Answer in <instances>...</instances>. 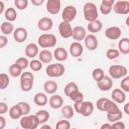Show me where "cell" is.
Here are the masks:
<instances>
[{"label":"cell","mask_w":129,"mask_h":129,"mask_svg":"<svg viewBox=\"0 0 129 129\" xmlns=\"http://www.w3.org/2000/svg\"><path fill=\"white\" fill-rule=\"evenodd\" d=\"M64 66L59 63L48 65L46 69L47 75L50 77H58L62 76L64 73Z\"/></svg>","instance_id":"cell-6"},{"label":"cell","mask_w":129,"mask_h":129,"mask_svg":"<svg viewBox=\"0 0 129 129\" xmlns=\"http://www.w3.org/2000/svg\"><path fill=\"white\" fill-rule=\"evenodd\" d=\"M5 17L8 20L14 21L17 18L16 11L14 8L10 7L8 9H7L6 11Z\"/></svg>","instance_id":"cell-36"},{"label":"cell","mask_w":129,"mask_h":129,"mask_svg":"<svg viewBox=\"0 0 129 129\" xmlns=\"http://www.w3.org/2000/svg\"><path fill=\"white\" fill-rule=\"evenodd\" d=\"M70 127V122L67 120H61L58 121L55 126L56 129H69Z\"/></svg>","instance_id":"cell-40"},{"label":"cell","mask_w":129,"mask_h":129,"mask_svg":"<svg viewBox=\"0 0 129 129\" xmlns=\"http://www.w3.org/2000/svg\"><path fill=\"white\" fill-rule=\"evenodd\" d=\"M122 113L121 110H119V112L115 114H107V119L111 122H113L116 121L122 118Z\"/></svg>","instance_id":"cell-41"},{"label":"cell","mask_w":129,"mask_h":129,"mask_svg":"<svg viewBox=\"0 0 129 129\" xmlns=\"http://www.w3.org/2000/svg\"><path fill=\"white\" fill-rule=\"evenodd\" d=\"M115 13L125 15L129 12V2L127 1H118L113 7Z\"/></svg>","instance_id":"cell-8"},{"label":"cell","mask_w":129,"mask_h":129,"mask_svg":"<svg viewBox=\"0 0 129 129\" xmlns=\"http://www.w3.org/2000/svg\"><path fill=\"white\" fill-rule=\"evenodd\" d=\"M124 124L121 121L116 122L111 125V129H124Z\"/></svg>","instance_id":"cell-49"},{"label":"cell","mask_w":129,"mask_h":129,"mask_svg":"<svg viewBox=\"0 0 129 129\" xmlns=\"http://www.w3.org/2000/svg\"><path fill=\"white\" fill-rule=\"evenodd\" d=\"M128 17H127V19H126V25H127V26H129V25H128Z\"/></svg>","instance_id":"cell-58"},{"label":"cell","mask_w":129,"mask_h":129,"mask_svg":"<svg viewBox=\"0 0 129 129\" xmlns=\"http://www.w3.org/2000/svg\"><path fill=\"white\" fill-rule=\"evenodd\" d=\"M75 90H79L78 86L74 82H70L64 87V92L65 94L69 97L70 93Z\"/></svg>","instance_id":"cell-38"},{"label":"cell","mask_w":129,"mask_h":129,"mask_svg":"<svg viewBox=\"0 0 129 129\" xmlns=\"http://www.w3.org/2000/svg\"><path fill=\"white\" fill-rule=\"evenodd\" d=\"M110 75L114 79H119L126 75V68L121 65H112L109 69Z\"/></svg>","instance_id":"cell-7"},{"label":"cell","mask_w":129,"mask_h":129,"mask_svg":"<svg viewBox=\"0 0 129 129\" xmlns=\"http://www.w3.org/2000/svg\"><path fill=\"white\" fill-rule=\"evenodd\" d=\"M71 99L75 102H80L83 101V94L79 91V90H75L72 92L69 96Z\"/></svg>","instance_id":"cell-32"},{"label":"cell","mask_w":129,"mask_h":129,"mask_svg":"<svg viewBox=\"0 0 129 129\" xmlns=\"http://www.w3.org/2000/svg\"><path fill=\"white\" fill-rule=\"evenodd\" d=\"M1 31L3 33L6 35L11 34L14 29V26L12 23L9 22L3 23L1 26Z\"/></svg>","instance_id":"cell-34"},{"label":"cell","mask_w":129,"mask_h":129,"mask_svg":"<svg viewBox=\"0 0 129 129\" xmlns=\"http://www.w3.org/2000/svg\"><path fill=\"white\" fill-rule=\"evenodd\" d=\"M37 25L40 30L46 31L50 30L52 28L53 22L49 18L43 17L39 20Z\"/></svg>","instance_id":"cell-15"},{"label":"cell","mask_w":129,"mask_h":129,"mask_svg":"<svg viewBox=\"0 0 129 129\" xmlns=\"http://www.w3.org/2000/svg\"><path fill=\"white\" fill-rule=\"evenodd\" d=\"M51 127L49 126V125H47V124H45V125H43V126H42L41 127V128H51Z\"/></svg>","instance_id":"cell-57"},{"label":"cell","mask_w":129,"mask_h":129,"mask_svg":"<svg viewBox=\"0 0 129 129\" xmlns=\"http://www.w3.org/2000/svg\"><path fill=\"white\" fill-rule=\"evenodd\" d=\"M118 48L120 51L123 54H128L129 52V39L127 38H123L118 43Z\"/></svg>","instance_id":"cell-30"},{"label":"cell","mask_w":129,"mask_h":129,"mask_svg":"<svg viewBox=\"0 0 129 129\" xmlns=\"http://www.w3.org/2000/svg\"><path fill=\"white\" fill-rule=\"evenodd\" d=\"M0 7H1V12H0V14H1L3 12V9L4 8V5L3 4V3L2 1H0Z\"/></svg>","instance_id":"cell-56"},{"label":"cell","mask_w":129,"mask_h":129,"mask_svg":"<svg viewBox=\"0 0 129 129\" xmlns=\"http://www.w3.org/2000/svg\"><path fill=\"white\" fill-rule=\"evenodd\" d=\"M58 30L60 35L65 38H69L72 36L73 30L70 24L63 21L58 26Z\"/></svg>","instance_id":"cell-10"},{"label":"cell","mask_w":129,"mask_h":129,"mask_svg":"<svg viewBox=\"0 0 129 129\" xmlns=\"http://www.w3.org/2000/svg\"><path fill=\"white\" fill-rule=\"evenodd\" d=\"M30 67L33 71L37 72V71H39L41 69L42 64L41 62L39 60L34 59L30 62Z\"/></svg>","instance_id":"cell-42"},{"label":"cell","mask_w":129,"mask_h":129,"mask_svg":"<svg viewBox=\"0 0 129 129\" xmlns=\"http://www.w3.org/2000/svg\"><path fill=\"white\" fill-rule=\"evenodd\" d=\"M108 99L106 98H101L100 99H99L97 102H96V106L97 108L100 110V111H104V108H103V105L105 103V102Z\"/></svg>","instance_id":"cell-48"},{"label":"cell","mask_w":129,"mask_h":129,"mask_svg":"<svg viewBox=\"0 0 129 129\" xmlns=\"http://www.w3.org/2000/svg\"><path fill=\"white\" fill-rule=\"evenodd\" d=\"M121 88L126 92L129 91V77L128 76L124 78L120 83Z\"/></svg>","instance_id":"cell-46"},{"label":"cell","mask_w":129,"mask_h":129,"mask_svg":"<svg viewBox=\"0 0 129 129\" xmlns=\"http://www.w3.org/2000/svg\"><path fill=\"white\" fill-rule=\"evenodd\" d=\"M60 9V2L59 0H48L46 4V9L51 14H57Z\"/></svg>","instance_id":"cell-11"},{"label":"cell","mask_w":129,"mask_h":129,"mask_svg":"<svg viewBox=\"0 0 129 129\" xmlns=\"http://www.w3.org/2000/svg\"><path fill=\"white\" fill-rule=\"evenodd\" d=\"M38 43L43 48L52 47L55 46L56 43V38L52 34H43L39 37Z\"/></svg>","instance_id":"cell-5"},{"label":"cell","mask_w":129,"mask_h":129,"mask_svg":"<svg viewBox=\"0 0 129 129\" xmlns=\"http://www.w3.org/2000/svg\"><path fill=\"white\" fill-rule=\"evenodd\" d=\"M119 55L118 50L114 49H109L106 52V56L109 59H113L117 57Z\"/></svg>","instance_id":"cell-43"},{"label":"cell","mask_w":129,"mask_h":129,"mask_svg":"<svg viewBox=\"0 0 129 129\" xmlns=\"http://www.w3.org/2000/svg\"><path fill=\"white\" fill-rule=\"evenodd\" d=\"M15 5L18 9L22 10L27 7L28 1L27 0H15Z\"/></svg>","instance_id":"cell-45"},{"label":"cell","mask_w":129,"mask_h":129,"mask_svg":"<svg viewBox=\"0 0 129 129\" xmlns=\"http://www.w3.org/2000/svg\"><path fill=\"white\" fill-rule=\"evenodd\" d=\"M85 44L88 49L94 50L96 49L98 46V41L94 35L90 34L86 36Z\"/></svg>","instance_id":"cell-16"},{"label":"cell","mask_w":129,"mask_h":129,"mask_svg":"<svg viewBox=\"0 0 129 129\" xmlns=\"http://www.w3.org/2000/svg\"><path fill=\"white\" fill-rule=\"evenodd\" d=\"M0 88L4 89L7 88L9 83V78L6 74L1 73L0 74Z\"/></svg>","instance_id":"cell-39"},{"label":"cell","mask_w":129,"mask_h":129,"mask_svg":"<svg viewBox=\"0 0 129 129\" xmlns=\"http://www.w3.org/2000/svg\"><path fill=\"white\" fill-rule=\"evenodd\" d=\"M22 68L17 63H14L12 64L9 69L10 74L14 77H18L22 72Z\"/></svg>","instance_id":"cell-31"},{"label":"cell","mask_w":129,"mask_h":129,"mask_svg":"<svg viewBox=\"0 0 129 129\" xmlns=\"http://www.w3.org/2000/svg\"><path fill=\"white\" fill-rule=\"evenodd\" d=\"M18 104L21 106L23 109V115H26L28 113H29L30 111V107L28 103L25 102H20Z\"/></svg>","instance_id":"cell-47"},{"label":"cell","mask_w":129,"mask_h":129,"mask_svg":"<svg viewBox=\"0 0 129 129\" xmlns=\"http://www.w3.org/2000/svg\"><path fill=\"white\" fill-rule=\"evenodd\" d=\"M121 30L118 27H111L107 28L105 32V35L108 38L112 40L118 39L121 35Z\"/></svg>","instance_id":"cell-13"},{"label":"cell","mask_w":129,"mask_h":129,"mask_svg":"<svg viewBox=\"0 0 129 129\" xmlns=\"http://www.w3.org/2000/svg\"><path fill=\"white\" fill-rule=\"evenodd\" d=\"M92 75L93 79L96 81L98 82L103 78L104 76V71L102 69L100 68H97L93 70L92 73Z\"/></svg>","instance_id":"cell-37"},{"label":"cell","mask_w":129,"mask_h":129,"mask_svg":"<svg viewBox=\"0 0 129 129\" xmlns=\"http://www.w3.org/2000/svg\"><path fill=\"white\" fill-rule=\"evenodd\" d=\"M38 52V48L35 43H30L27 45L25 50V54L30 58L35 57Z\"/></svg>","instance_id":"cell-24"},{"label":"cell","mask_w":129,"mask_h":129,"mask_svg":"<svg viewBox=\"0 0 129 129\" xmlns=\"http://www.w3.org/2000/svg\"><path fill=\"white\" fill-rule=\"evenodd\" d=\"M112 99L118 103H122L125 100V94L118 88L114 89L111 93Z\"/></svg>","instance_id":"cell-20"},{"label":"cell","mask_w":129,"mask_h":129,"mask_svg":"<svg viewBox=\"0 0 129 129\" xmlns=\"http://www.w3.org/2000/svg\"><path fill=\"white\" fill-rule=\"evenodd\" d=\"M54 56L57 60L63 61L67 58L68 53L63 47H57L54 50Z\"/></svg>","instance_id":"cell-25"},{"label":"cell","mask_w":129,"mask_h":129,"mask_svg":"<svg viewBox=\"0 0 129 129\" xmlns=\"http://www.w3.org/2000/svg\"><path fill=\"white\" fill-rule=\"evenodd\" d=\"M128 108H129V103H127L123 107V110L125 112V113L127 114H129V110H128Z\"/></svg>","instance_id":"cell-55"},{"label":"cell","mask_w":129,"mask_h":129,"mask_svg":"<svg viewBox=\"0 0 129 129\" xmlns=\"http://www.w3.org/2000/svg\"><path fill=\"white\" fill-rule=\"evenodd\" d=\"M43 87L46 93L48 94H53L56 91L57 89V85L54 81L49 80L45 82Z\"/></svg>","instance_id":"cell-26"},{"label":"cell","mask_w":129,"mask_h":129,"mask_svg":"<svg viewBox=\"0 0 129 129\" xmlns=\"http://www.w3.org/2000/svg\"><path fill=\"white\" fill-rule=\"evenodd\" d=\"M34 77L29 72L23 73L20 78V86L22 90L25 92L29 91L33 87Z\"/></svg>","instance_id":"cell-4"},{"label":"cell","mask_w":129,"mask_h":129,"mask_svg":"<svg viewBox=\"0 0 129 129\" xmlns=\"http://www.w3.org/2000/svg\"><path fill=\"white\" fill-rule=\"evenodd\" d=\"M74 106L76 111L84 116L90 115L94 110L93 105L90 101L75 102Z\"/></svg>","instance_id":"cell-1"},{"label":"cell","mask_w":129,"mask_h":129,"mask_svg":"<svg viewBox=\"0 0 129 129\" xmlns=\"http://www.w3.org/2000/svg\"><path fill=\"white\" fill-rule=\"evenodd\" d=\"M34 101L38 106H44L47 103V97L44 93L39 92L35 95Z\"/></svg>","instance_id":"cell-28"},{"label":"cell","mask_w":129,"mask_h":129,"mask_svg":"<svg viewBox=\"0 0 129 129\" xmlns=\"http://www.w3.org/2000/svg\"><path fill=\"white\" fill-rule=\"evenodd\" d=\"M103 108L104 111H106L109 114H115L120 110L118 106L114 102L109 99L105 102Z\"/></svg>","instance_id":"cell-14"},{"label":"cell","mask_w":129,"mask_h":129,"mask_svg":"<svg viewBox=\"0 0 129 129\" xmlns=\"http://www.w3.org/2000/svg\"><path fill=\"white\" fill-rule=\"evenodd\" d=\"M8 43V39L5 36L1 35L0 36V48H2L3 47L5 46Z\"/></svg>","instance_id":"cell-50"},{"label":"cell","mask_w":129,"mask_h":129,"mask_svg":"<svg viewBox=\"0 0 129 129\" xmlns=\"http://www.w3.org/2000/svg\"><path fill=\"white\" fill-rule=\"evenodd\" d=\"M61 112L63 115L67 119L71 118L74 114V110L70 105H65L61 109Z\"/></svg>","instance_id":"cell-35"},{"label":"cell","mask_w":129,"mask_h":129,"mask_svg":"<svg viewBox=\"0 0 129 129\" xmlns=\"http://www.w3.org/2000/svg\"><path fill=\"white\" fill-rule=\"evenodd\" d=\"M63 100L62 98L58 95H54L50 97L49 101L50 106L55 109L60 108L63 104Z\"/></svg>","instance_id":"cell-22"},{"label":"cell","mask_w":129,"mask_h":129,"mask_svg":"<svg viewBox=\"0 0 129 129\" xmlns=\"http://www.w3.org/2000/svg\"><path fill=\"white\" fill-rule=\"evenodd\" d=\"M23 114V109L21 106L17 104L13 106L10 109L9 114L10 117L14 119H18Z\"/></svg>","instance_id":"cell-23"},{"label":"cell","mask_w":129,"mask_h":129,"mask_svg":"<svg viewBox=\"0 0 129 129\" xmlns=\"http://www.w3.org/2000/svg\"><path fill=\"white\" fill-rule=\"evenodd\" d=\"M8 110L7 105L4 102L0 103V113L4 114Z\"/></svg>","instance_id":"cell-51"},{"label":"cell","mask_w":129,"mask_h":129,"mask_svg":"<svg viewBox=\"0 0 129 129\" xmlns=\"http://www.w3.org/2000/svg\"><path fill=\"white\" fill-rule=\"evenodd\" d=\"M39 124V120L36 115L23 117L20 120V125L25 129H35Z\"/></svg>","instance_id":"cell-3"},{"label":"cell","mask_w":129,"mask_h":129,"mask_svg":"<svg viewBox=\"0 0 129 129\" xmlns=\"http://www.w3.org/2000/svg\"><path fill=\"white\" fill-rule=\"evenodd\" d=\"M86 32L85 29L81 26H77L73 28L72 37L77 41H82L86 37Z\"/></svg>","instance_id":"cell-17"},{"label":"cell","mask_w":129,"mask_h":129,"mask_svg":"<svg viewBox=\"0 0 129 129\" xmlns=\"http://www.w3.org/2000/svg\"><path fill=\"white\" fill-rule=\"evenodd\" d=\"M111 125L110 124L106 123L103 124L101 126V128L102 129H111Z\"/></svg>","instance_id":"cell-54"},{"label":"cell","mask_w":129,"mask_h":129,"mask_svg":"<svg viewBox=\"0 0 129 129\" xmlns=\"http://www.w3.org/2000/svg\"><path fill=\"white\" fill-rule=\"evenodd\" d=\"M35 115L38 117L39 124L43 123L47 121L49 117V113L44 110H41L36 113Z\"/></svg>","instance_id":"cell-33"},{"label":"cell","mask_w":129,"mask_h":129,"mask_svg":"<svg viewBox=\"0 0 129 129\" xmlns=\"http://www.w3.org/2000/svg\"><path fill=\"white\" fill-rule=\"evenodd\" d=\"M112 80L107 76H104L101 80L97 82V86L102 91H108L110 90L112 86Z\"/></svg>","instance_id":"cell-12"},{"label":"cell","mask_w":129,"mask_h":129,"mask_svg":"<svg viewBox=\"0 0 129 129\" xmlns=\"http://www.w3.org/2000/svg\"><path fill=\"white\" fill-rule=\"evenodd\" d=\"M27 37V32L26 30L22 27L17 28L14 32V38L18 42H23Z\"/></svg>","instance_id":"cell-18"},{"label":"cell","mask_w":129,"mask_h":129,"mask_svg":"<svg viewBox=\"0 0 129 129\" xmlns=\"http://www.w3.org/2000/svg\"><path fill=\"white\" fill-rule=\"evenodd\" d=\"M39 57L41 62L45 63H47L52 60V55L51 52L48 50L44 49L40 52Z\"/></svg>","instance_id":"cell-29"},{"label":"cell","mask_w":129,"mask_h":129,"mask_svg":"<svg viewBox=\"0 0 129 129\" xmlns=\"http://www.w3.org/2000/svg\"><path fill=\"white\" fill-rule=\"evenodd\" d=\"M77 14V11L73 6H68L64 8L62 13V18L63 21L69 23L74 19Z\"/></svg>","instance_id":"cell-9"},{"label":"cell","mask_w":129,"mask_h":129,"mask_svg":"<svg viewBox=\"0 0 129 129\" xmlns=\"http://www.w3.org/2000/svg\"><path fill=\"white\" fill-rule=\"evenodd\" d=\"M83 51V47L82 44L77 42L72 43L70 47V51L71 55L74 57L80 56Z\"/></svg>","instance_id":"cell-19"},{"label":"cell","mask_w":129,"mask_h":129,"mask_svg":"<svg viewBox=\"0 0 129 129\" xmlns=\"http://www.w3.org/2000/svg\"><path fill=\"white\" fill-rule=\"evenodd\" d=\"M83 12L85 19L88 21H95L98 18V13L97 7L94 4L91 2H88L85 4Z\"/></svg>","instance_id":"cell-2"},{"label":"cell","mask_w":129,"mask_h":129,"mask_svg":"<svg viewBox=\"0 0 129 129\" xmlns=\"http://www.w3.org/2000/svg\"><path fill=\"white\" fill-rule=\"evenodd\" d=\"M6 122L5 118H4L3 116H0V128L3 129L6 126Z\"/></svg>","instance_id":"cell-52"},{"label":"cell","mask_w":129,"mask_h":129,"mask_svg":"<svg viewBox=\"0 0 129 129\" xmlns=\"http://www.w3.org/2000/svg\"><path fill=\"white\" fill-rule=\"evenodd\" d=\"M114 0H103L100 7V10L102 14L107 15L109 14L112 9Z\"/></svg>","instance_id":"cell-21"},{"label":"cell","mask_w":129,"mask_h":129,"mask_svg":"<svg viewBox=\"0 0 129 129\" xmlns=\"http://www.w3.org/2000/svg\"><path fill=\"white\" fill-rule=\"evenodd\" d=\"M88 30L92 33H96L101 30L102 28V24L98 20L90 22L87 26Z\"/></svg>","instance_id":"cell-27"},{"label":"cell","mask_w":129,"mask_h":129,"mask_svg":"<svg viewBox=\"0 0 129 129\" xmlns=\"http://www.w3.org/2000/svg\"><path fill=\"white\" fill-rule=\"evenodd\" d=\"M15 63L19 65L22 70L26 69L29 64V61L27 59L23 57L18 58L16 60Z\"/></svg>","instance_id":"cell-44"},{"label":"cell","mask_w":129,"mask_h":129,"mask_svg":"<svg viewBox=\"0 0 129 129\" xmlns=\"http://www.w3.org/2000/svg\"><path fill=\"white\" fill-rule=\"evenodd\" d=\"M43 0H33L31 1L32 3L35 6H40L43 3Z\"/></svg>","instance_id":"cell-53"}]
</instances>
